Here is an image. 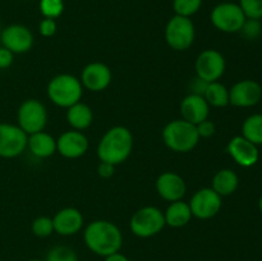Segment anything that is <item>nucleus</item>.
Returning <instances> with one entry per match:
<instances>
[{
  "instance_id": "nucleus-4",
  "label": "nucleus",
  "mask_w": 262,
  "mask_h": 261,
  "mask_svg": "<svg viewBox=\"0 0 262 261\" xmlns=\"http://www.w3.org/2000/svg\"><path fill=\"white\" fill-rule=\"evenodd\" d=\"M83 86L73 74L61 73L53 77L48 84V96L53 104L59 107H66L81 101Z\"/></svg>"
},
{
  "instance_id": "nucleus-26",
  "label": "nucleus",
  "mask_w": 262,
  "mask_h": 261,
  "mask_svg": "<svg viewBox=\"0 0 262 261\" xmlns=\"http://www.w3.org/2000/svg\"><path fill=\"white\" fill-rule=\"evenodd\" d=\"M202 5V0H173V9L177 15L191 18Z\"/></svg>"
},
{
  "instance_id": "nucleus-16",
  "label": "nucleus",
  "mask_w": 262,
  "mask_h": 261,
  "mask_svg": "<svg viewBox=\"0 0 262 261\" xmlns=\"http://www.w3.org/2000/svg\"><path fill=\"white\" fill-rule=\"evenodd\" d=\"M89 150V138L81 130H67L56 140V151L63 158L78 159Z\"/></svg>"
},
{
  "instance_id": "nucleus-8",
  "label": "nucleus",
  "mask_w": 262,
  "mask_h": 261,
  "mask_svg": "<svg viewBox=\"0 0 262 261\" xmlns=\"http://www.w3.org/2000/svg\"><path fill=\"white\" fill-rule=\"evenodd\" d=\"M210 19L216 30L225 33H235L239 32L247 18L239 4L225 2L220 3L212 9Z\"/></svg>"
},
{
  "instance_id": "nucleus-17",
  "label": "nucleus",
  "mask_w": 262,
  "mask_h": 261,
  "mask_svg": "<svg viewBox=\"0 0 262 261\" xmlns=\"http://www.w3.org/2000/svg\"><path fill=\"white\" fill-rule=\"evenodd\" d=\"M156 192L163 200L169 202L179 201L187 192V184L182 176L174 171H165L156 179Z\"/></svg>"
},
{
  "instance_id": "nucleus-37",
  "label": "nucleus",
  "mask_w": 262,
  "mask_h": 261,
  "mask_svg": "<svg viewBox=\"0 0 262 261\" xmlns=\"http://www.w3.org/2000/svg\"><path fill=\"white\" fill-rule=\"evenodd\" d=\"M258 209H260V211L262 212V196L260 197V200H258Z\"/></svg>"
},
{
  "instance_id": "nucleus-18",
  "label": "nucleus",
  "mask_w": 262,
  "mask_h": 261,
  "mask_svg": "<svg viewBox=\"0 0 262 261\" xmlns=\"http://www.w3.org/2000/svg\"><path fill=\"white\" fill-rule=\"evenodd\" d=\"M83 215L76 207H66L54 215V232L60 235H74L83 227Z\"/></svg>"
},
{
  "instance_id": "nucleus-2",
  "label": "nucleus",
  "mask_w": 262,
  "mask_h": 261,
  "mask_svg": "<svg viewBox=\"0 0 262 261\" xmlns=\"http://www.w3.org/2000/svg\"><path fill=\"white\" fill-rule=\"evenodd\" d=\"M133 148L132 132L124 125L107 129L97 146V156L102 163L117 166L130 156Z\"/></svg>"
},
{
  "instance_id": "nucleus-11",
  "label": "nucleus",
  "mask_w": 262,
  "mask_h": 261,
  "mask_svg": "<svg viewBox=\"0 0 262 261\" xmlns=\"http://www.w3.org/2000/svg\"><path fill=\"white\" fill-rule=\"evenodd\" d=\"M223 197L219 196L211 187L201 188L192 196L188 202L192 216L201 220L211 219L219 214L223 206Z\"/></svg>"
},
{
  "instance_id": "nucleus-15",
  "label": "nucleus",
  "mask_w": 262,
  "mask_h": 261,
  "mask_svg": "<svg viewBox=\"0 0 262 261\" xmlns=\"http://www.w3.org/2000/svg\"><path fill=\"white\" fill-rule=\"evenodd\" d=\"M227 153L238 165L243 168H251L256 165L260 158L258 146H256L243 136H235L229 141L227 146Z\"/></svg>"
},
{
  "instance_id": "nucleus-5",
  "label": "nucleus",
  "mask_w": 262,
  "mask_h": 261,
  "mask_svg": "<svg viewBox=\"0 0 262 261\" xmlns=\"http://www.w3.org/2000/svg\"><path fill=\"white\" fill-rule=\"evenodd\" d=\"M164 212L156 206H145L132 215L130 232L138 238H150L159 234L165 227Z\"/></svg>"
},
{
  "instance_id": "nucleus-24",
  "label": "nucleus",
  "mask_w": 262,
  "mask_h": 261,
  "mask_svg": "<svg viewBox=\"0 0 262 261\" xmlns=\"http://www.w3.org/2000/svg\"><path fill=\"white\" fill-rule=\"evenodd\" d=\"M202 96L205 97L210 106L225 107L229 105V90L219 81L207 83Z\"/></svg>"
},
{
  "instance_id": "nucleus-34",
  "label": "nucleus",
  "mask_w": 262,
  "mask_h": 261,
  "mask_svg": "<svg viewBox=\"0 0 262 261\" xmlns=\"http://www.w3.org/2000/svg\"><path fill=\"white\" fill-rule=\"evenodd\" d=\"M14 60V54L5 49L4 46L0 48V69L9 68Z\"/></svg>"
},
{
  "instance_id": "nucleus-39",
  "label": "nucleus",
  "mask_w": 262,
  "mask_h": 261,
  "mask_svg": "<svg viewBox=\"0 0 262 261\" xmlns=\"http://www.w3.org/2000/svg\"><path fill=\"white\" fill-rule=\"evenodd\" d=\"M0 32H2V27H0Z\"/></svg>"
},
{
  "instance_id": "nucleus-28",
  "label": "nucleus",
  "mask_w": 262,
  "mask_h": 261,
  "mask_svg": "<svg viewBox=\"0 0 262 261\" xmlns=\"http://www.w3.org/2000/svg\"><path fill=\"white\" fill-rule=\"evenodd\" d=\"M64 10V0H40V12L43 18L56 19Z\"/></svg>"
},
{
  "instance_id": "nucleus-14",
  "label": "nucleus",
  "mask_w": 262,
  "mask_h": 261,
  "mask_svg": "<svg viewBox=\"0 0 262 261\" xmlns=\"http://www.w3.org/2000/svg\"><path fill=\"white\" fill-rule=\"evenodd\" d=\"M113 74L109 67L100 61L90 63L82 69L81 83L91 92H101L112 83Z\"/></svg>"
},
{
  "instance_id": "nucleus-31",
  "label": "nucleus",
  "mask_w": 262,
  "mask_h": 261,
  "mask_svg": "<svg viewBox=\"0 0 262 261\" xmlns=\"http://www.w3.org/2000/svg\"><path fill=\"white\" fill-rule=\"evenodd\" d=\"M239 32L247 40H255V38H257L262 32V25L260 19H250V18H247L246 22L243 23Z\"/></svg>"
},
{
  "instance_id": "nucleus-33",
  "label": "nucleus",
  "mask_w": 262,
  "mask_h": 261,
  "mask_svg": "<svg viewBox=\"0 0 262 261\" xmlns=\"http://www.w3.org/2000/svg\"><path fill=\"white\" fill-rule=\"evenodd\" d=\"M197 128V132H199L200 138H210L215 135V124L214 122H211L210 119L204 120V122L199 123L196 125Z\"/></svg>"
},
{
  "instance_id": "nucleus-27",
  "label": "nucleus",
  "mask_w": 262,
  "mask_h": 261,
  "mask_svg": "<svg viewBox=\"0 0 262 261\" xmlns=\"http://www.w3.org/2000/svg\"><path fill=\"white\" fill-rule=\"evenodd\" d=\"M45 261H78V256L68 246H55L49 251Z\"/></svg>"
},
{
  "instance_id": "nucleus-13",
  "label": "nucleus",
  "mask_w": 262,
  "mask_h": 261,
  "mask_svg": "<svg viewBox=\"0 0 262 261\" xmlns=\"http://www.w3.org/2000/svg\"><path fill=\"white\" fill-rule=\"evenodd\" d=\"M2 45L13 54H25L33 46V35L26 26L10 25L0 32Z\"/></svg>"
},
{
  "instance_id": "nucleus-32",
  "label": "nucleus",
  "mask_w": 262,
  "mask_h": 261,
  "mask_svg": "<svg viewBox=\"0 0 262 261\" xmlns=\"http://www.w3.org/2000/svg\"><path fill=\"white\" fill-rule=\"evenodd\" d=\"M56 30H58V25L53 18H43L38 25V31H40V35L42 37H51V36L55 35Z\"/></svg>"
},
{
  "instance_id": "nucleus-30",
  "label": "nucleus",
  "mask_w": 262,
  "mask_h": 261,
  "mask_svg": "<svg viewBox=\"0 0 262 261\" xmlns=\"http://www.w3.org/2000/svg\"><path fill=\"white\" fill-rule=\"evenodd\" d=\"M239 7L242 8L246 18L250 19L262 18V0H239Z\"/></svg>"
},
{
  "instance_id": "nucleus-29",
  "label": "nucleus",
  "mask_w": 262,
  "mask_h": 261,
  "mask_svg": "<svg viewBox=\"0 0 262 261\" xmlns=\"http://www.w3.org/2000/svg\"><path fill=\"white\" fill-rule=\"evenodd\" d=\"M32 233L38 238H46L53 234L54 224L53 217L49 216H38L32 222Z\"/></svg>"
},
{
  "instance_id": "nucleus-21",
  "label": "nucleus",
  "mask_w": 262,
  "mask_h": 261,
  "mask_svg": "<svg viewBox=\"0 0 262 261\" xmlns=\"http://www.w3.org/2000/svg\"><path fill=\"white\" fill-rule=\"evenodd\" d=\"M165 217V224L171 228H182L186 227L192 219V211L188 202H184L183 200L170 202L168 209L164 212Z\"/></svg>"
},
{
  "instance_id": "nucleus-1",
  "label": "nucleus",
  "mask_w": 262,
  "mask_h": 261,
  "mask_svg": "<svg viewBox=\"0 0 262 261\" xmlns=\"http://www.w3.org/2000/svg\"><path fill=\"white\" fill-rule=\"evenodd\" d=\"M84 245L95 255L106 256L119 252L123 246V234L119 227L109 220H94L83 233Z\"/></svg>"
},
{
  "instance_id": "nucleus-35",
  "label": "nucleus",
  "mask_w": 262,
  "mask_h": 261,
  "mask_svg": "<svg viewBox=\"0 0 262 261\" xmlns=\"http://www.w3.org/2000/svg\"><path fill=\"white\" fill-rule=\"evenodd\" d=\"M114 171L115 166L109 163H102V161H100L99 166H97V173H99V176L101 178H110V177L114 176Z\"/></svg>"
},
{
  "instance_id": "nucleus-6",
  "label": "nucleus",
  "mask_w": 262,
  "mask_h": 261,
  "mask_svg": "<svg viewBox=\"0 0 262 261\" xmlns=\"http://www.w3.org/2000/svg\"><path fill=\"white\" fill-rule=\"evenodd\" d=\"M196 28L191 18L174 15L165 27V40L169 48L176 51L188 50L194 42Z\"/></svg>"
},
{
  "instance_id": "nucleus-10",
  "label": "nucleus",
  "mask_w": 262,
  "mask_h": 261,
  "mask_svg": "<svg viewBox=\"0 0 262 261\" xmlns=\"http://www.w3.org/2000/svg\"><path fill=\"white\" fill-rule=\"evenodd\" d=\"M28 135L18 124L0 123V158L13 159L27 148Z\"/></svg>"
},
{
  "instance_id": "nucleus-3",
  "label": "nucleus",
  "mask_w": 262,
  "mask_h": 261,
  "mask_svg": "<svg viewBox=\"0 0 262 261\" xmlns=\"http://www.w3.org/2000/svg\"><path fill=\"white\" fill-rule=\"evenodd\" d=\"M161 137L169 150L179 154L189 153L200 142L196 125L184 119H176L169 122L164 127Z\"/></svg>"
},
{
  "instance_id": "nucleus-36",
  "label": "nucleus",
  "mask_w": 262,
  "mask_h": 261,
  "mask_svg": "<svg viewBox=\"0 0 262 261\" xmlns=\"http://www.w3.org/2000/svg\"><path fill=\"white\" fill-rule=\"evenodd\" d=\"M104 261H129V258L125 255H123V253H120L119 251V252L112 253V255L104 257Z\"/></svg>"
},
{
  "instance_id": "nucleus-25",
  "label": "nucleus",
  "mask_w": 262,
  "mask_h": 261,
  "mask_svg": "<svg viewBox=\"0 0 262 261\" xmlns=\"http://www.w3.org/2000/svg\"><path fill=\"white\" fill-rule=\"evenodd\" d=\"M242 136L256 146L262 145V114H252L246 118L242 124Z\"/></svg>"
},
{
  "instance_id": "nucleus-22",
  "label": "nucleus",
  "mask_w": 262,
  "mask_h": 261,
  "mask_svg": "<svg viewBox=\"0 0 262 261\" xmlns=\"http://www.w3.org/2000/svg\"><path fill=\"white\" fill-rule=\"evenodd\" d=\"M94 114L91 107L84 102L78 101L67 109V122L73 129L84 130L92 124Z\"/></svg>"
},
{
  "instance_id": "nucleus-23",
  "label": "nucleus",
  "mask_w": 262,
  "mask_h": 261,
  "mask_svg": "<svg viewBox=\"0 0 262 261\" xmlns=\"http://www.w3.org/2000/svg\"><path fill=\"white\" fill-rule=\"evenodd\" d=\"M239 186V178L237 173L232 169H220L212 178L211 188L216 192L219 196L225 197L230 196L237 191Z\"/></svg>"
},
{
  "instance_id": "nucleus-7",
  "label": "nucleus",
  "mask_w": 262,
  "mask_h": 261,
  "mask_svg": "<svg viewBox=\"0 0 262 261\" xmlns=\"http://www.w3.org/2000/svg\"><path fill=\"white\" fill-rule=\"evenodd\" d=\"M18 127L28 136L41 132L48 124V110L45 105L36 99L25 100L18 107Z\"/></svg>"
},
{
  "instance_id": "nucleus-12",
  "label": "nucleus",
  "mask_w": 262,
  "mask_h": 261,
  "mask_svg": "<svg viewBox=\"0 0 262 261\" xmlns=\"http://www.w3.org/2000/svg\"><path fill=\"white\" fill-rule=\"evenodd\" d=\"M262 99V87L253 79H242L229 89V104L235 107H251Z\"/></svg>"
},
{
  "instance_id": "nucleus-20",
  "label": "nucleus",
  "mask_w": 262,
  "mask_h": 261,
  "mask_svg": "<svg viewBox=\"0 0 262 261\" xmlns=\"http://www.w3.org/2000/svg\"><path fill=\"white\" fill-rule=\"evenodd\" d=\"M27 147L33 156L46 159L56 153V140L45 130L32 133L28 136Z\"/></svg>"
},
{
  "instance_id": "nucleus-19",
  "label": "nucleus",
  "mask_w": 262,
  "mask_h": 261,
  "mask_svg": "<svg viewBox=\"0 0 262 261\" xmlns=\"http://www.w3.org/2000/svg\"><path fill=\"white\" fill-rule=\"evenodd\" d=\"M182 119L197 125L199 123L209 119L210 105L204 96L197 94H189L181 102Z\"/></svg>"
},
{
  "instance_id": "nucleus-38",
  "label": "nucleus",
  "mask_w": 262,
  "mask_h": 261,
  "mask_svg": "<svg viewBox=\"0 0 262 261\" xmlns=\"http://www.w3.org/2000/svg\"><path fill=\"white\" fill-rule=\"evenodd\" d=\"M28 261H45V260H38V258H31V260Z\"/></svg>"
},
{
  "instance_id": "nucleus-9",
  "label": "nucleus",
  "mask_w": 262,
  "mask_h": 261,
  "mask_svg": "<svg viewBox=\"0 0 262 261\" xmlns=\"http://www.w3.org/2000/svg\"><path fill=\"white\" fill-rule=\"evenodd\" d=\"M196 74L197 78L207 82L219 81L225 73L227 63L225 58L220 51L215 49H206L201 51L196 59Z\"/></svg>"
}]
</instances>
